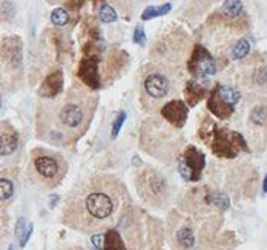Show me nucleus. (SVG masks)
Returning <instances> with one entry per match:
<instances>
[{"label":"nucleus","instance_id":"f257e3e1","mask_svg":"<svg viewBox=\"0 0 267 250\" xmlns=\"http://www.w3.org/2000/svg\"><path fill=\"white\" fill-rule=\"evenodd\" d=\"M128 196V189L118 178L89 177L68 195L62 212L63 224L83 233L109 229L126 213Z\"/></svg>","mask_w":267,"mask_h":250},{"label":"nucleus","instance_id":"f03ea898","mask_svg":"<svg viewBox=\"0 0 267 250\" xmlns=\"http://www.w3.org/2000/svg\"><path fill=\"white\" fill-rule=\"evenodd\" d=\"M99 106V95L86 85L74 83L37 106L36 135L53 146H71L89 129Z\"/></svg>","mask_w":267,"mask_h":250},{"label":"nucleus","instance_id":"7ed1b4c3","mask_svg":"<svg viewBox=\"0 0 267 250\" xmlns=\"http://www.w3.org/2000/svg\"><path fill=\"white\" fill-rule=\"evenodd\" d=\"M25 83L23 43L17 36L5 37L0 42V91L14 94Z\"/></svg>","mask_w":267,"mask_h":250},{"label":"nucleus","instance_id":"20e7f679","mask_svg":"<svg viewBox=\"0 0 267 250\" xmlns=\"http://www.w3.org/2000/svg\"><path fill=\"white\" fill-rule=\"evenodd\" d=\"M174 91V82L167 69L158 65H148L140 74V103L144 111L161 109L163 102Z\"/></svg>","mask_w":267,"mask_h":250},{"label":"nucleus","instance_id":"39448f33","mask_svg":"<svg viewBox=\"0 0 267 250\" xmlns=\"http://www.w3.org/2000/svg\"><path fill=\"white\" fill-rule=\"evenodd\" d=\"M68 173V163L59 154L46 147H36L30 154V175L45 189L57 187Z\"/></svg>","mask_w":267,"mask_h":250},{"label":"nucleus","instance_id":"423d86ee","mask_svg":"<svg viewBox=\"0 0 267 250\" xmlns=\"http://www.w3.org/2000/svg\"><path fill=\"white\" fill-rule=\"evenodd\" d=\"M171 241L175 250H203L207 239V224L180 215H171Z\"/></svg>","mask_w":267,"mask_h":250},{"label":"nucleus","instance_id":"0eeeda50","mask_svg":"<svg viewBox=\"0 0 267 250\" xmlns=\"http://www.w3.org/2000/svg\"><path fill=\"white\" fill-rule=\"evenodd\" d=\"M135 187L141 199L152 207L161 209L169 199V184L154 167L146 166L137 173Z\"/></svg>","mask_w":267,"mask_h":250},{"label":"nucleus","instance_id":"6e6552de","mask_svg":"<svg viewBox=\"0 0 267 250\" xmlns=\"http://www.w3.org/2000/svg\"><path fill=\"white\" fill-rule=\"evenodd\" d=\"M210 147L218 157H227V158L236 157L238 147L247 151V146L242 137L239 134H227L226 129H218L213 132V140Z\"/></svg>","mask_w":267,"mask_h":250},{"label":"nucleus","instance_id":"1a4fd4ad","mask_svg":"<svg viewBox=\"0 0 267 250\" xmlns=\"http://www.w3.org/2000/svg\"><path fill=\"white\" fill-rule=\"evenodd\" d=\"M204 164H206V160H204L203 152H200L193 146H189L183 154V158L178 164V170L184 180L198 181L201 177V172L204 169Z\"/></svg>","mask_w":267,"mask_h":250},{"label":"nucleus","instance_id":"9d476101","mask_svg":"<svg viewBox=\"0 0 267 250\" xmlns=\"http://www.w3.org/2000/svg\"><path fill=\"white\" fill-rule=\"evenodd\" d=\"M187 68L190 74H193L195 77H209L215 72V62L203 46H197L192 54V59L189 60Z\"/></svg>","mask_w":267,"mask_h":250},{"label":"nucleus","instance_id":"9b49d317","mask_svg":"<svg viewBox=\"0 0 267 250\" xmlns=\"http://www.w3.org/2000/svg\"><path fill=\"white\" fill-rule=\"evenodd\" d=\"M19 147V135L17 131L8 123H0V163L5 158H10L16 154Z\"/></svg>","mask_w":267,"mask_h":250},{"label":"nucleus","instance_id":"f8f14e48","mask_svg":"<svg viewBox=\"0 0 267 250\" xmlns=\"http://www.w3.org/2000/svg\"><path fill=\"white\" fill-rule=\"evenodd\" d=\"M187 106L181 100H171L160 109L161 117L177 129H181L184 126L187 120Z\"/></svg>","mask_w":267,"mask_h":250},{"label":"nucleus","instance_id":"ddd939ff","mask_svg":"<svg viewBox=\"0 0 267 250\" xmlns=\"http://www.w3.org/2000/svg\"><path fill=\"white\" fill-rule=\"evenodd\" d=\"M79 77L80 80L91 89H97L100 86V77H99V66L97 60L89 59L83 60L79 69Z\"/></svg>","mask_w":267,"mask_h":250},{"label":"nucleus","instance_id":"4468645a","mask_svg":"<svg viewBox=\"0 0 267 250\" xmlns=\"http://www.w3.org/2000/svg\"><path fill=\"white\" fill-rule=\"evenodd\" d=\"M62 91H63V72L59 69L46 77L42 88L39 89V95L43 98H51L60 94Z\"/></svg>","mask_w":267,"mask_h":250},{"label":"nucleus","instance_id":"2eb2a0df","mask_svg":"<svg viewBox=\"0 0 267 250\" xmlns=\"http://www.w3.org/2000/svg\"><path fill=\"white\" fill-rule=\"evenodd\" d=\"M207 108H209V111H210L215 117H218V118H229V117L233 114V106H232L230 103H227L224 98H221V95L218 94L216 88H215V91L210 94Z\"/></svg>","mask_w":267,"mask_h":250},{"label":"nucleus","instance_id":"dca6fc26","mask_svg":"<svg viewBox=\"0 0 267 250\" xmlns=\"http://www.w3.org/2000/svg\"><path fill=\"white\" fill-rule=\"evenodd\" d=\"M206 95V89L201 88L197 82L190 80L187 82L186 85V89H184V97H186V102H187V106H195L200 100H203Z\"/></svg>","mask_w":267,"mask_h":250},{"label":"nucleus","instance_id":"f3484780","mask_svg":"<svg viewBox=\"0 0 267 250\" xmlns=\"http://www.w3.org/2000/svg\"><path fill=\"white\" fill-rule=\"evenodd\" d=\"M14 192H16L14 181L7 177H0V207L8 204L13 199Z\"/></svg>","mask_w":267,"mask_h":250},{"label":"nucleus","instance_id":"a211bd4d","mask_svg":"<svg viewBox=\"0 0 267 250\" xmlns=\"http://www.w3.org/2000/svg\"><path fill=\"white\" fill-rule=\"evenodd\" d=\"M103 250H126V245L120 233L114 229H109L103 239Z\"/></svg>","mask_w":267,"mask_h":250},{"label":"nucleus","instance_id":"6ab92c4d","mask_svg":"<svg viewBox=\"0 0 267 250\" xmlns=\"http://www.w3.org/2000/svg\"><path fill=\"white\" fill-rule=\"evenodd\" d=\"M242 4L241 0H224L223 4V14L229 19H235L241 14Z\"/></svg>","mask_w":267,"mask_h":250},{"label":"nucleus","instance_id":"aec40b11","mask_svg":"<svg viewBox=\"0 0 267 250\" xmlns=\"http://www.w3.org/2000/svg\"><path fill=\"white\" fill-rule=\"evenodd\" d=\"M250 121L256 126H264L267 123V106L265 105L255 106L250 114Z\"/></svg>","mask_w":267,"mask_h":250},{"label":"nucleus","instance_id":"412c9836","mask_svg":"<svg viewBox=\"0 0 267 250\" xmlns=\"http://www.w3.org/2000/svg\"><path fill=\"white\" fill-rule=\"evenodd\" d=\"M249 53H250V43H249L246 39H242V40H239V42L233 46V49H232V59H233V60H241V59H244Z\"/></svg>","mask_w":267,"mask_h":250},{"label":"nucleus","instance_id":"4be33fe9","mask_svg":"<svg viewBox=\"0 0 267 250\" xmlns=\"http://www.w3.org/2000/svg\"><path fill=\"white\" fill-rule=\"evenodd\" d=\"M169 11H171V5H169V4H166L164 7H149V8H146V11L143 13L141 19H143V20L155 19V17L163 16V14H166V13H169Z\"/></svg>","mask_w":267,"mask_h":250},{"label":"nucleus","instance_id":"5701e85b","mask_svg":"<svg viewBox=\"0 0 267 250\" xmlns=\"http://www.w3.org/2000/svg\"><path fill=\"white\" fill-rule=\"evenodd\" d=\"M206 201H207L209 204H212V206L221 209V210H226V209L229 207V198H227L226 195H223V193H212V195H209V196L206 198Z\"/></svg>","mask_w":267,"mask_h":250},{"label":"nucleus","instance_id":"b1692460","mask_svg":"<svg viewBox=\"0 0 267 250\" xmlns=\"http://www.w3.org/2000/svg\"><path fill=\"white\" fill-rule=\"evenodd\" d=\"M99 17L103 23H112L117 20V14L111 5H102L99 11Z\"/></svg>","mask_w":267,"mask_h":250},{"label":"nucleus","instance_id":"393cba45","mask_svg":"<svg viewBox=\"0 0 267 250\" xmlns=\"http://www.w3.org/2000/svg\"><path fill=\"white\" fill-rule=\"evenodd\" d=\"M51 20L54 25L57 27H65L68 22H69V14L63 10V8H56L53 13H51Z\"/></svg>","mask_w":267,"mask_h":250},{"label":"nucleus","instance_id":"a878e982","mask_svg":"<svg viewBox=\"0 0 267 250\" xmlns=\"http://www.w3.org/2000/svg\"><path fill=\"white\" fill-rule=\"evenodd\" d=\"M125 120H126V112H120L118 114V117L114 120V124H112V138H115L117 135H118V131H120V128H122V124L125 123Z\"/></svg>","mask_w":267,"mask_h":250},{"label":"nucleus","instance_id":"bb28decb","mask_svg":"<svg viewBox=\"0 0 267 250\" xmlns=\"http://www.w3.org/2000/svg\"><path fill=\"white\" fill-rule=\"evenodd\" d=\"M134 42H135V43H140V45H144L146 37H144V31H143L141 27H137V28H135V33H134Z\"/></svg>","mask_w":267,"mask_h":250},{"label":"nucleus","instance_id":"cd10ccee","mask_svg":"<svg viewBox=\"0 0 267 250\" xmlns=\"http://www.w3.org/2000/svg\"><path fill=\"white\" fill-rule=\"evenodd\" d=\"M25 229H27V226H25V219H23V218H20V219L17 221V226H16V235L20 238V236L23 235Z\"/></svg>","mask_w":267,"mask_h":250},{"label":"nucleus","instance_id":"c85d7f7f","mask_svg":"<svg viewBox=\"0 0 267 250\" xmlns=\"http://www.w3.org/2000/svg\"><path fill=\"white\" fill-rule=\"evenodd\" d=\"M262 192H264V193L267 192V175L264 177V181H262Z\"/></svg>","mask_w":267,"mask_h":250},{"label":"nucleus","instance_id":"c756f323","mask_svg":"<svg viewBox=\"0 0 267 250\" xmlns=\"http://www.w3.org/2000/svg\"><path fill=\"white\" fill-rule=\"evenodd\" d=\"M50 4H62V2H65V0H48Z\"/></svg>","mask_w":267,"mask_h":250},{"label":"nucleus","instance_id":"7c9ffc66","mask_svg":"<svg viewBox=\"0 0 267 250\" xmlns=\"http://www.w3.org/2000/svg\"><path fill=\"white\" fill-rule=\"evenodd\" d=\"M8 250H13V247H10V248H8Z\"/></svg>","mask_w":267,"mask_h":250},{"label":"nucleus","instance_id":"2f4dec72","mask_svg":"<svg viewBox=\"0 0 267 250\" xmlns=\"http://www.w3.org/2000/svg\"><path fill=\"white\" fill-rule=\"evenodd\" d=\"M0 105H2V100H0Z\"/></svg>","mask_w":267,"mask_h":250}]
</instances>
